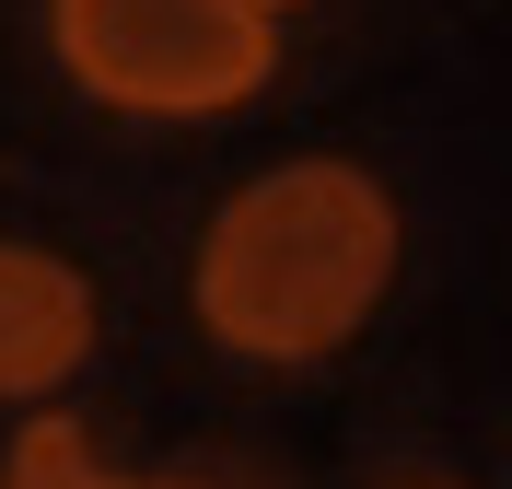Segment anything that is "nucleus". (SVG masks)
<instances>
[{
    "mask_svg": "<svg viewBox=\"0 0 512 489\" xmlns=\"http://www.w3.org/2000/svg\"><path fill=\"white\" fill-rule=\"evenodd\" d=\"M396 489H454V478H396Z\"/></svg>",
    "mask_w": 512,
    "mask_h": 489,
    "instance_id": "obj_6",
    "label": "nucleus"
},
{
    "mask_svg": "<svg viewBox=\"0 0 512 489\" xmlns=\"http://www.w3.org/2000/svg\"><path fill=\"white\" fill-rule=\"evenodd\" d=\"M396 257H408L396 187L350 152H303V163L245 175L210 210L187 257V315L210 326V350L303 373L373 326V303L396 292Z\"/></svg>",
    "mask_w": 512,
    "mask_h": 489,
    "instance_id": "obj_1",
    "label": "nucleus"
},
{
    "mask_svg": "<svg viewBox=\"0 0 512 489\" xmlns=\"http://www.w3.org/2000/svg\"><path fill=\"white\" fill-rule=\"evenodd\" d=\"M47 59L105 117H233L280 82V12L256 0H47Z\"/></svg>",
    "mask_w": 512,
    "mask_h": 489,
    "instance_id": "obj_2",
    "label": "nucleus"
},
{
    "mask_svg": "<svg viewBox=\"0 0 512 489\" xmlns=\"http://www.w3.org/2000/svg\"><path fill=\"white\" fill-rule=\"evenodd\" d=\"M105 338V303L94 280L24 233H0V408H35V396H59Z\"/></svg>",
    "mask_w": 512,
    "mask_h": 489,
    "instance_id": "obj_3",
    "label": "nucleus"
},
{
    "mask_svg": "<svg viewBox=\"0 0 512 489\" xmlns=\"http://www.w3.org/2000/svg\"><path fill=\"white\" fill-rule=\"evenodd\" d=\"M0 489H140V478L105 466L94 431L70 420V408H35V420L12 431V455H0Z\"/></svg>",
    "mask_w": 512,
    "mask_h": 489,
    "instance_id": "obj_4",
    "label": "nucleus"
},
{
    "mask_svg": "<svg viewBox=\"0 0 512 489\" xmlns=\"http://www.w3.org/2000/svg\"><path fill=\"white\" fill-rule=\"evenodd\" d=\"M140 489H245V478H210V466H152Z\"/></svg>",
    "mask_w": 512,
    "mask_h": 489,
    "instance_id": "obj_5",
    "label": "nucleus"
},
{
    "mask_svg": "<svg viewBox=\"0 0 512 489\" xmlns=\"http://www.w3.org/2000/svg\"><path fill=\"white\" fill-rule=\"evenodd\" d=\"M256 12H303V0H256Z\"/></svg>",
    "mask_w": 512,
    "mask_h": 489,
    "instance_id": "obj_7",
    "label": "nucleus"
}]
</instances>
